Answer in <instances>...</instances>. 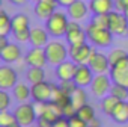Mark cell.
I'll use <instances>...</instances> for the list:
<instances>
[{"label":"cell","instance_id":"cell-1","mask_svg":"<svg viewBox=\"0 0 128 127\" xmlns=\"http://www.w3.org/2000/svg\"><path fill=\"white\" fill-rule=\"evenodd\" d=\"M88 39L96 47H108L113 41V33L108 27H100L92 21L86 26Z\"/></svg>","mask_w":128,"mask_h":127},{"label":"cell","instance_id":"cell-2","mask_svg":"<svg viewBox=\"0 0 128 127\" xmlns=\"http://www.w3.org/2000/svg\"><path fill=\"white\" fill-rule=\"evenodd\" d=\"M70 26V20L66 17V14H63L60 11H56L47 21H45V29L47 32L54 36V38H60L66 33Z\"/></svg>","mask_w":128,"mask_h":127},{"label":"cell","instance_id":"cell-3","mask_svg":"<svg viewBox=\"0 0 128 127\" xmlns=\"http://www.w3.org/2000/svg\"><path fill=\"white\" fill-rule=\"evenodd\" d=\"M44 48L47 53L48 64H51V65H59L63 60H66V57L70 56V48L65 45V42L57 41V39L50 41Z\"/></svg>","mask_w":128,"mask_h":127},{"label":"cell","instance_id":"cell-4","mask_svg":"<svg viewBox=\"0 0 128 127\" xmlns=\"http://www.w3.org/2000/svg\"><path fill=\"white\" fill-rule=\"evenodd\" d=\"M15 118H17V122L21 125V127H32L38 118L36 115V110H35V104L33 103H20L15 110Z\"/></svg>","mask_w":128,"mask_h":127},{"label":"cell","instance_id":"cell-5","mask_svg":"<svg viewBox=\"0 0 128 127\" xmlns=\"http://www.w3.org/2000/svg\"><path fill=\"white\" fill-rule=\"evenodd\" d=\"M108 29L113 35H126L128 33V17L125 12L112 11L108 14Z\"/></svg>","mask_w":128,"mask_h":127},{"label":"cell","instance_id":"cell-6","mask_svg":"<svg viewBox=\"0 0 128 127\" xmlns=\"http://www.w3.org/2000/svg\"><path fill=\"white\" fill-rule=\"evenodd\" d=\"M113 86V80L110 76L104 74H95L92 83H90V91L95 97H106L110 94V89Z\"/></svg>","mask_w":128,"mask_h":127},{"label":"cell","instance_id":"cell-7","mask_svg":"<svg viewBox=\"0 0 128 127\" xmlns=\"http://www.w3.org/2000/svg\"><path fill=\"white\" fill-rule=\"evenodd\" d=\"M65 38H66V42L70 45H77V44H84L86 39H88V33H86V29H83L78 21L72 20L70 21V26H68V30L65 33Z\"/></svg>","mask_w":128,"mask_h":127},{"label":"cell","instance_id":"cell-8","mask_svg":"<svg viewBox=\"0 0 128 127\" xmlns=\"http://www.w3.org/2000/svg\"><path fill=\"white\" fill-rule=\"evenodd\" d=\"M32 88V100L33 101H39V103H50L51 97H53V83L48 82H39L30 86Z\"/></svg>","mask_w":128,"mask_h":127},{"label":"cell","instance_id":"cell-9","mask_svg":"<svg viewBox=\"0 0 128 127\" xmlns=\"http://www.w3.org/2000/svg\"><path fill=\"white\" fill-rule=\"evenodd\" d=\"M94 53V48L89 44H77V45H70V57L78 64V65H83V64H88L90 56Z\"/></svg>","mask_w":128,"mask_h":127},{"label":"cell","instance_id":"cell-10","mask_svg":"<svg viewBox=\"0 0 128 127\" xmlns=\"http://www.w3.org/2000/svg\"><path fill=\"white\" fill-rule=\"evenodd\" d=\"M110 77L113 83H119L128 88V56L110 67Z\"/></svg>","mask_w":128,"mask_h":127},{"label":"cell","instance_id":"cell-11","mask_svg":"<svg viewBox=\"0 0 128 127\" xmlns=\"http://www.w3.org/2000/svg\"><path fill=\"white\" fill-rule=\"evenodd\" d=\"M88 65L92 68V71L95 74H104L110 70V60H108V56H106L104 53L101 51H95L92 53Z\"/></svg>","mask_w":128,"mask_h":127},{"label":"cell","instance_id":"cell-12","mask_svg":"<svg viewBox=\"0 0 128 127\" xmlns=\"http://www.w3.org/2000/svg\"><path fill=\"white\" fill-rule=\"evenodd\" d=\"M17 83H18V74L12 67H9L8 64L0 67V89L6 91L12 89Z\"/></svg>","mask_w":128,"mask_h":127},{"label":"cell","instance_id":"cell-13","mask_svg":"<svg viewBox=\"0 0 128 127\" xmlns=\"http://www.w3.org/2000/svg\"><path fill=\"white\" fill-rule=\"evenodd\" d=\"M26 64L29 67H41L44 68L45 64H48L47 53L44 47H32L26 54Z\"/></svg>","mask_w":128,"mask_h":127},{"label":"cell","instance_id":"cell-14","mask_svg":"<svg viewBox=\"0 0 128 127\" xmlns=\"http://www.w3.org/2000/svg\"><path fill=\"white\" fill-rule=\"evenodd\" d=\"M59 3L57 0H39V2H36L35 5V14L38 18L47 21L57 9Z\"/></svg>","mask_w":128,"mask_h":127},{"label":"cell","instance_id":"cell-15","mask_svg":"<svg viewBox=\"0 0 128 127\" xmlns=\"http://www.w3.org/2000/svg\"><path fill=\"white\" fill-rule=\"evenodd\" d=\"M77 68H78V64H76L72 59L63 60L62 64L56 65V76L59 77V80H74Z\"/></svg>","mask_w":128,"mask_h":127},{"label":"cell","instance_id":"cell-16","mask_svg":"<svg viewBox=\"0 0 128 127\" xmlns=\"http://www.w3.org/2000/svg\"><path fill=\"white\" fill-rule=\"evenodd\" d=\"M94 77H95V73L92 71V68L88 64H83V65H78V68H77V73L74 76V82L77 83V86L86 88V86H90Z\"/></svg>","mask_w":128,"mask_h":127},{"label":"cell","instance_id":"cell-17","mask_svg":"<svg viewBox=\"0 0 128 127\" xmlns=\"http://www.w3.org/2000/svg\"><path fill=\"white\" fill-rule=\"evenodd\" d=\"M89 11H90V9H89V5H86L83 0H76L71 6L66 8V14L70 15L71 20H76V21L83 20V18L88 15Z\"/></svg>","mask_w":128,"mask_h":127},{"label":"cell","instance_id":"cell-18","mask_svg":"<svg viewBox=\"0 0 128 127\" xmlns=\"http://www.w3.org/2000/svg\"><path fill=\"white\" fill-rule=\"evenodd\" d=\"M20 57H21V48L14 42H9L3 50H0V59H2L5 64L17 62Z\"/></svg>","mask_w":128,"mask_h":127},{"label":"cell","instance_id":"cell-19","mask_svg":"<svg viewBox=\"0 0 128 127\" xmlns=\"http://www.w3.org/2000/svg\"><path fill=\"white\" fill-rule=\"evenodd\" d=\"M48 32L47 29H41V27H30V44L33 47H45L50 41H48Z\"/></svg>","mask_w":128,"mask_h":127},{"label":"cell","instance_id":"cell-20","mask_svg":"<svg viewBox=\"0 0 128 127\" xmlns=\"http://www.w3.org/2000/svg\"><path fill=\"white\" fill-rule=\"evenodd\" d=\"M114 8V0H90L89 9L95 14H110Z\"/></svg>","mask_w":128,"mask_h":127},{"label":"cell","instance_id":"cell-21","mask_svg":"<svg viewBox=\"0 0 128 127\" xmlns=\"http://www.w3.org/2000/svg\"><path fill=\"white\" fill-rule=\"evenodd\" d=\"M12 94H14V97H15L17 101L26 103L29 98H32V88L27 86L26 83H17L12 88Z\"/></svg>","mask_w":128,"mask_h":127},{"label":"cell","instance_id":"cell-22","mask_svg":"<svg viewBox=\"0 0 128 127\" xmlns=\"http://www.w3.org/2000/svg\"><path fill=\"white\" fill-rule=\"evenodd\" d=\"M112 118L119 124H126L128 122V101H119V104L112 113Z\"/></svg>","mask_w":128,"mask_h":127},{"label":"cell","instance_id":"cell-23","mask_svg":"<svg viewBox=\"0 0 128 127\" xmlns=\"http://www.w3.org/2000/svg\"><path fill=\"white\" fill-rule=\"evenodd\" d=\"M71 103L76 106V109H77V110H78L82 106L88 104V94H86L84 88L77 86V88L72 91V94H71Z\"/></svg>","mask_w":128,"mask_h":127},{"label":"cell","instance_id":"cell-24","mask_svg":"<svg viewBox=\"0 0 128 127\" xmlns=\"http://www.w3.org/2000/svg\"><path fill=\"white\" fill-rule=\"evenodd\" d=\"M26 77L32 85H35L45 80V71L41 67H29V70L26 71Z\"/></svg>","mask_w":128,"mask_h":127},{"label":"cell","instance_id":"cell-25","mask_svg":"<svg viewBox=\"0 0 128 127\" xmlns=\"http://www.w3.org/2000/svg\"><path fill=\"white\" fill-rule=\"evenodd\" d=\"M30 20L26 14H17L12 17V32H21L26 29H30Z\"/></svg>","mask_w":128,"mask_h":127},{"label":"cell","instance_id":"cell-26","mask_svg":"<svg viewBox=\"0 0 128 127\" xmlns=\"http://www.w3.org/2000/svg\"><path fill=\"white\" fill-rule=\"evenodd\" d=\"M119 101H120V100H118V98L113 97L112 94L102 97V101H101V109H102V112H104L106 115L112 116V113H113V110L116 109V106L119 104Z\"/></svg>","mask_w":128,"mask_h":127},{"label":"cell","instance_id":"cell-27","mask_svg":"<svg viewBox=\"0 0 128 127\" xmlns=\"http://www.w3.org/2000/svg\"><path fill=\"white\" fill-rule=\"evenodd\" d=\"M11 32H12V18L5 11H0V35L8 36Z\"/></svg>","mask_w":128,"mask_h":127},{"label":"cell","instance_id":"cell-28","mask_svg":"<svg viewBox=\"0 0 128 127\" xmlns=\"http://www.w3.org/2000/svg\"><path fill=\"white\" fill-rule=\"evenodd\" d=\"M110 94L113 97H116L118 100L120 101H126L128 100V88L124 86V85H119V83H113L112 89H110Z\"/></svg>","mask_w":128,"mask_h":127},{"label":"cell","instance_id":"cell-29","mask_svg":"<svg viewBox=\"0 0 128 127\" xmlns=\"http://www.w3.org/2000/svg\"><path fill=\"white\" fill-rule=\"evenodd\" d=\"M77 115H78L80 118H83L86 122H90L92 119H95V110H94V107H92L90 104L82 106V107L77 110Z\"/></svg>","mask_w":128,"mask_h":127},{"label":"cell","instance_id":"cell-30","mask_svg":"<svg viewBox=\"0 0 128 127\" xmlns=\"http://www.w3.org/2000/svg\"><path fill=\"white\" fill-rule=\"evenodd\" d=\"M17 122L15 113L8 112V110H0V127H9Z\"/></svg>","mask_w":128,"mask_h":127},{"label":"cell","instance_id":"cell-31","mask_svg":"<svg viewBox=\"0 0 128 127\" xmlns=\"http://www.w3.org/2000/svg\"><path fill=\"white\" fill-rule=\"evenodd\" d=\"M128 56V53L122 48H113L110 53H108V60H110V67H113L114 64L120 62L122 59H125Z\"/></svg>","mask_w":128,"mask_h":127},{"label":"cell","instance_id":"cell-32","mask_svg":"<svg viewBox=\"0 0 128 127\" xmlns=\"http://www.w3.org/2000/svg\"><path fill=\"white\" fill-rule=\"evenodd\" d=\"M92 23L100 27H108V14H95L92 17Z\"/></svg>","mask_w":128,"mask_h":127},{"label":"cell","instance_id":"cell-33","mask_svg":"<svg viewBox=\"0 0 128 127\" xmlns=\"http://www.w3.org/2000/svg\"><path fill=\"white\" fill-rule=\"evenodd\" d=\"M60 89L65 92V94H68L70 97H71V94H72V91L77 88V83L74 82V80H60Z\"/></svg>","mask_w":128,"mask_h":127},{"label":"cell","instance_id":"cell-34","mask_svg":"<svg viewBox=\"0 0 128 127\" xmlns=\"http://www.w3.org/2000/svg\"><path fill=\"white\" fill-rule=\"evenodd\" d=\"M11 104V95L8 94L6 89H2L0 91V110H8Z\"/></svg>","mask_w":128,"mask_h":127},{"label":"cell","instance_id":"cell-35","mask_svg":"<svg viewBox=\"0 0 128 127\" xmlns=\"http://www.w3.org/2000/svg\"><path fill=\"white\" fill-rule=\"evenodd\" d=\"M14 36L20 42H30V29L21 30V32H14Z\"/></svg>","mask_w":128,"mask_h":127},{"label":"cell","instance_id":"cell-36","mask_svg":"<svg viewBox=\"0 0 128 127\" xmlns=\"http://www.w3.org/2000/svg\"><path fill=\"white\" fill-rule=\"evenodd\" d=\"M70 127H89V122H86L78 115H74L72 118H70Z\"/></svg>","mask_w":128,"mask_h":127},{"label":"cell","instance_id":"cell-37","mask_svg":"<svg viewBox=\"0 0 128 127\" xmlns=\"http://www.w3.org/2000/svg\"><path fill=\"white\" fill-rule=\"evenodd\" d=\"M62 110H63V116L68 118V119H70V118H72L74 115H77V109H76V106H74L72 103H68L65 107L62 109Z\"/></svg>","mask_w":128,"mask_h":127},{"label":"cell","instance_id":"cell-38","mask_svg":"<svg viewBox=\"0 0 128 127\" xmlns=\"http://www.w3.org/2000/svg\"><path fill=\"white\" fill-rule=\"evenodd\" d=\"M114 8L120 12H125L128 17V0H114Z\"/></svg>","mask_w":128,"mask_h":127},{"label":"cell","instance_id":"cell-39","mask_svg":"<svg viewBox=\"0 0 128 127\" xmlns=\"http://www.w3.org/2000/svg\"><path fill=\"white\" fill-rule=\"evenodd\" d=\"M53 127H70V119L65 116H60L53 122Z\"/></svg>","mask_w":128,"mask_h":127},{"label":"cell","instance_id":"cell-40","mask_svg":"<svg viewBox=\"0 0 128 127\" xmlns=\"http://www.w3.org/2000/svg\"><path fill=\"white\" fill-rule=\"evenodd\" d=\"M38 127H53V122L48 121V119L44 118V116H39V118H38Z\"/></svg>","mask_w":128,"mask_h":127},{"label":"cell","instance_id":"cell-41","mask_svg":"<svg viewBox=\"0 0 128 127\" xmlns=\"http://www.w3.org/2000/svg\"><path fill=\"white\" fill-rule=\"evenodd\" d=\"M74 2H76V0H57L59 6H63V8H68V6H71Z\"/></svg>","mask_w":128,"mask_h":127},{"label":"cell","instance_id":"cell-42","mask_svg":"<svg viewBox=\"0 0 128 127\" xmlns=\"http://www.w3.org/2000/svg\"><path fill=\"white\" fill-rule=\"evenodd\" d=\"M9 44V41H8V36H3V35H0V50H3L6 45Z\"/></svg>","mask_w":128,"mask_h":127},{"label":"cell","instance_id":"cell-43","mask_svg":"<svg viewBox=\"0 0 128 127\" xmlns=\"http://www.w3.org/2000/svg\"><path fill=\"white\" fill-rule=\"evenodd\" d=\"M9 2H11L12 5H17V6H23V5L27 3V0H9Z\"/></svg>","mask_w":128,"mask_h":127},{"label":"cell","instance_id":"cell-44","mask_svg":"<svg viewBox=\"0 0 128 127\" xmlns=\"http://www.w3.org/2000/svg\"><path fill=\"white\" fill-rule=\"evenodd\" d=\"M89 127H101V125H100V121L95 118V119H92V121L89 122Z\"/></svg>","mask_w":128,"mask_h":127},{"label":"cell","instance_id":"cell-45","mask_svg":"<svg viewBox=\"0 0 128 127\" xmlns=\"http://www.w3.org/2000/svg\"><path fill=\"white\" fill-rule=\"evenodd\" d=\"M9 127H21V125H20L18 122H15V124H12V125H9Z\"/></svg>","mask_w":128,"mask_h":127},{"label":"cell","instance_id":"cell-46","mask_svg":"<svg viewBox=\"0 0 128 127\" xmlns=\"http://www.w3.org/2000/svg\"><path fill=\"white\" fill-rule=\"evenodd\" d=\"M32 2H35V3H36V2H39V0H32Z\"/></svg>","mask_w":128,"mask_h":127}]
</instances>
